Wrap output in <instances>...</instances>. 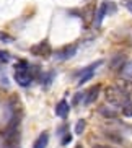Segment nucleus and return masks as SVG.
Masks as SVG:
<instances>
[{
    "instance_id": "obj_1",
    "label": "nucleus",
    "mask_w": 132,
    "mask_h": 148,
    "mask_svg": "<svg viewBox=\"0 0 132 148\" xmlns=\"http://www.w3.org/2000/svg\"><path fill=\"white\" fill-rule=\"evenodd\" d=\"M33 78H34V75L31 72L30 64H28L26 60H20L16 65H15V82H16L20 86L26 88L31 85Z\"/></svg>"
},
{
    "instance_id": "obj_3",
    "label": "nucleus",
    "mask_w": 132,
    "mask_h": 148,
    "mask_svg": "<svg viewBox=\"0 0 132 148\" xmlns=\"http://www.w3.org/2000/svg\"><path fill=\"white\" fill-rule=\"evenodd\" d=\"M103 64V60H98V62H93L91 65H88V67H85V69H82L78 72V77H80V80H78V85L82 86V85H85V83L88 82V80H91L93 77H95V70H96V67H100Z\"/></svg>"
},
{
    "instance_id": "obj_7",
    "label": "nucleus",
    "mask_w": 132,
    "mask_h": 148,
    "mask_svg": "<svg viewBox=\"0 0 132 148\" xmlns=\"http://www.w3.org/2000/svg\"><path fill=\"white\" fill-rule=\"evenodd\" d=\"M106 13H108V3H106V2H103L101 7H100V10L95 13V18H93V26H95V28H100V26H101L103 18H104Z\"/></svg>"
},
{
    "instance_id": "obj_13",
    "label": "nucleus",
    "mask_w": 132,
    "mask_h": 148,
    "mask_svg": "<svg viewBox=\"0 0 132 148\" xmlns=\"http://www.w3.org/2000/svg\"><path fill=\"white\" fill-rule=\"evenodd\" d=\"M10 59H12V57H10L8 52H5V51H0V60H2V62H5V64H7Z\"/></svg>"
},
{
    "instance_id": "obj_15",
    "label": "nucleus",
    "mask_w": 132,
    "mask_h": 148,
    "mask_svg": "<svg viewBox=\"0 0 132 148\" xmlns=\"http://www.w3.org/2000/svg\"><path fill=\"white\" fill-rule=\"evenodd\" d=\"M70 140H72V135L70 134L64 135V138H62V145H69V143H70Z\"/></svg>"
},
{
    "instance_id": "obj_12",
    "label": "nucleus",
    "mask_w": 132,
    "mask_h": 148,
    "mask_svg": "<svg viewBox=\"0 0 132 148\" xmlns=\"http://www.w3.org/2000/svg\"><path fill=\"white\" fill-rule=\"evenodd\" d=\"M85 127H87V121L80 119V121L77 122V125H75V134L82 135V134H83V130H85Z\"/></svg>"
},
{
    "instance_id": "obj_10",
    "label": "nucleus",
    "mask_w": 132,
    "mask_h": 148,
    "mask_svg": "<svg viewBox=\"0 0 132 148\" xmlns=\"http://www.w3.org/2000/svg\"><path fill=\"white\" fill-rule=\"evenodd\" d=\"M47 143H49V134H47V132H43V134L36 138L34 147H33V148H46V147H47Z\"/></svg>"
},
{
    "instance_id": "obj_5",
    "label": "nucleus",
    "mask_w": 132,
    "mask_h": 148,
    "mask_svg": "<svg viewBox=\"0 0 132 148\" xmlns=\"http://www.w3.org/2000/svg\"><path fill=\"white\" fill-rule=\"evenodd\" d=\"M52 52V49H51V44H49L47 39L41 41V42L34 44L33 47H31V54L33 56H39V57H49Z\"/></svg>"
},
{
    "instance_id": "obj_8",
    "label": "nucleus",
    "mask_w": 132,
    "mask_h": 148,
    "mask_svg": "<svg viewBox=\"0 0 132 148\" xmlns=\"http://www.w3.org/2000/svg\"><path fill=\"white\" fill-rule=\"evenodd\" d=\"M69 112H70V106L67 104L65 99H60L56 106V114H57L60 119H67L69 117Z\"/></svg>"
},
{
    "instance_id": "obj_14",
    "label": "nucleus",
    "mask_w": 132,
    "mask_h": 148,
    "mask_svg": "<svg viewBox=\"0 0 132 148\" xmlns=\"http://www.w3.org/2000/svg\"><path fill=\"white\" fill-rule=\"evenodd\" d=\"M0 41H3V42H12V36H8V34H5V33H2L0 31Z\"/></svg>"
},
{
    "instance_id": "obj_18",
    "label": "nucleus",
    "mask_w": 132,
    "mask_h": 148,
    "mask_svg": "<svg viewBox=\"0 0 132 148\" xmlns=\"http://www.w3.org/2000/svg\"><path fill=\"white\" fill-rule=\"evenodd\" d=\"M75 148H83V147H82V145L78 143V145H77V147H75Z\"/></svg>"
},
{
    "instance_id": "obj_17",
    "label": "nucleus",
    "mask_w": 132,
    "mask_h": 148,
    "mask_svg": "<svg viewBox=\"0 0 132 148\" xmlns=\"http://www.w3.org/2000/svg\"><path fill=\"white\" fill-rule=\"evenodd\" d=\"M93 148H109V147H104V145H95Z\"/></svg>"
},
{
    "instance_id": "obj_16",
    "label": "nucleus",
    "mask_w": 132,
    "mask_h": 148,
    "mask_svg": "<svg viewBox=\"0 0 132 148\" xmlns=\"http://www.w3.org/2000/svg\"><path fill=\"white\" fill-rule=\"evenodd\" d=\"M126 8L132 13V0H127V2H126Z\"/></svg>"
},
{
    "instance_id": "obj_6",
    "label": "nucleus",
    "mask_w": 132,
    "mask_h": 148,
    "mask_svg": "<svg viewBox=\"0 0 132 148\" xmlns=\"http://www.w3.org/2000/svg\"><path fill=\"white\" fill-rule=\"evenodd\" d=\"M100 91H101V85H95L87 93H82V104L88 106V104H91V103H95L96 98L100 96Z\"/></svg>"
},
{
    "instance_id": "obj_11",
    "label": "nucleus",
    "mask_w": 132,
    "mask_h": 148,
    "mask_svg": "<svg viewBox=\"0 0 132 148\" xmlns=\"http://www.w3.org/2000/svg\"><path fill=\"white\" fill-rule=\"evenodd\" d=\"M122 114L126 117H132V99H129L127 103L122 106Z\"/></svg>"
},
{
    "instance_id": "obj_9",
    "label": "nucleus",
    "mask_w": 132,
    "mask_h": 148,
    "mask_svg": "<svg viewBox=\"0 0 132 148\" xmlns=\"http://www.w3.org/2000/svg\"><path fill=\"white\" fill-rule=\"evenodd\" d=\"M121 75L126 82H132V62H124L122 64V69H121Z\"/></svg>"
},
{
    "instance_id": "obj_2",
    "label": "nucleus",
    "mask_w": 132,
    "mask_h": 148,
    "mask_svg": "<svg viewBox=\"0 0 132 148\" xmlns=\"http://www.w3.org/2000/svg\"><path fill=\"white\" fill-rule=\"evenodd\" d=\"M106 99L109 104L114 106H124L131 98H129V91L126 88H119V86H109L106 90Z\"/></svg>"
},
{
    "instance_id": "obj_4",
    "label": "nucleus",
    "mask_w": 132,
    "mask_h": 148,
    "mask_svg": "<svg viewBox=\"0 0 132 148\" xmlns=\"http://www.w3.org/2000/svg\"><path fill=\"white\" fill-rule=\"evenodd\" d=\"M77 49H78L77 44H67V46H64L62 49H59L57 52L54 54V57H56L57 60H69V59H72V57L77 54Z\"/></svg>"
}]
</instances>
